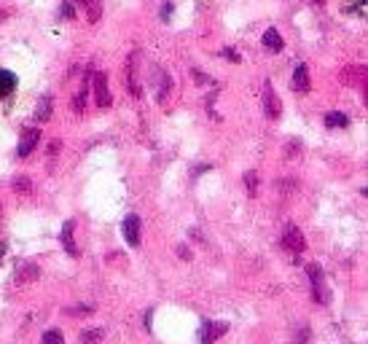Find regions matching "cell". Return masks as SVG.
Returning <instances> with one entry per match:
<instances>
[{
  "mask_svg": "<svg viewBox=\"0 0 368 344\" xmlns=\"http://www.w3.org/2000/svg\"><path fill=\"white\" fill-rule=\"evenodd\" d=\"M307 275H309V283H312V299L317 304H328L331 293H328V288H326V277H323L320 263H309Z\"/></svg>",
  "mask_w": 368,
  "mask_h": 344,
  "instance_id": "obj_1",
  "label": "cell"
},
{
  "mask_svg": "<svg viewBox=\"0 0 368 344\" xmlns=\"http://www.w3.org/2000/svg\"><path fill=\"white\" fill-rule=\"evenodd\" d=\"M92 89H94V102L97 108H110V89H108V76L105 73H94V81H92Z\"/></svg>",
  "mask_w": 368,
  "mask_h": 344,
  "instance_id": "obj_2",
  "label": "cell"
},
{
  "mask_svg": "<svg viewBox=\"0 0 368 344\" xmlns=\"http://www.w3.org/2000/svg\"><path fill=\"white\" fill-rule=\"evenodd\" d=\"M283 247L290 250V253H296V256L307 247V240H304V234H301L299 226H287L285 229V234H283Z\"/></svg>",
  "mask_w": 368,
  "mask_h": 344,
  "instance_id": "obj_3",
  "label": "cell"
},
{
  "mask_svg": "<svg viewBox=\"0 0 368 344\" xmlns=\"http://www.w3.org/2000/svg\"><path fill=\"white\" fill-rule=\"evenodd\" d=\"M41 140V129H35V126H27V129H22V138H19V145H17V154H19L22 159L24 156H30L33 154V148L38 145Z\"/></svg>",
  "mask_w": 368,
  "mask_h": 344,
  "instance_id": "obj_4",
  "label": "cell"
},
{
  "mask_svg": "<svg viewBox=\"0 0 368 344\" xmlns=\"http://www.w3.org/2000/svg\"><path fill=\"white\" fill-rule=\"evenodd\" d=\"M264 113L269 119H280V113H283V102H280L274 86L269 81L264 83Z\"/></svg>",
  "mask_w": 368,
  "mask_h": 344,
  "instance_id": "obj_5",
  "label": "cell"
},
{
  "mask_svg": "<svg viewBox=\"0 0 368 344\" xmlns=\"http://www.w3.org/2000/svg\"><path fill=\"white\" fill-rule=\"evenodd\" d=\"M228 331V323H221V320H207L205 328H202V344H215L221 336Z\"/></svg>",
  "mask_w": 368,
  "mask_h": 344,
  "instance_id": "obj_6",
  "label": "cell"
},
{
  "mask_svg": "<svg viewBox=\"0 0 368 344\" xmlns=\"http://www.w3.org/2000/svg\"><path fill=\"white\" fill-rule=\"evenodd\" d=\"M124 237H126V243L132 247L140 245V218L137 215H126L124 218Z\"/></svg>",
  "mask_w": 368,
  "mask_h": 344,
  "instance_id": "obj_7",
  "label": "cell"
},
{
  "mask_svg": "<svg viewBox=\"0 0 368 344\" xmlns=\"http://www.w3.org/2000/svg\"><path fill=\"white\" fill-rule=\"evenodd\" d=\"M17 89V76L11 70H0V102H6Z\"/></svg>",
  "mask_w": 368,
  "mask_h": 344,
  "instance_id": "obj_8",
  "label": "cell"
},
{
  "mask_svg": "<svg viewBox=\"0 0 368 344\" xmlns=\"http://www.w3.org/2000/svg\"><path fill=\"white\" fill-rule=\"evenodd\" d=\"M78 6L86 11V19L92 22V24L100 22V17H103V0H78Z\"/></svg>",
  "mask_w": 368,
  "mask_h": 344,
  "instance_id": "obj_9",
  "label": "cell"
},
{
  "mask_svg": "<svg viewBox=\"0 0 368 344\" xmlns=\"http://www.w3.org/2000/svg\"><path fill=\"white\" fill-rule=\"evenodd\" d=\"M41 277V269L35 266V263H19V269H17V283H33V280H38Z\"/></svg>",
  "mask_w": 368,
  "mask_h": 344,
  "instance_id": "obj_10",
  "label": "cell"
},
{
  "mask_svg": "<svg viewBox=\"0 0 368 344\" xmlns=\"http://www.w3.org/2000/svg\"><path fill=\"white\" fill-rule=\"evenodd\" d=\"M261 41H264V49H269L271 54H280V51L285 49V43H283V38H280V33H277V30H266Z\"/></svg>",
  "mask_w": 368,
  "mask_h": 344,
  "instance_id": "obj_11",
  "label": "cell"
},
{
  "mask_svg": "<svg viewBox=\"0 0 368 344\" xmlns=\"http://www.w3.org/2000/svg\"><path fill=\"white\" fill-rule=\"evenodd\" d=\"M293 89H296V92H309L307 65H296V70H293Z\"/></svg>",
  "mask_w": 368,
  "mask_h": 344,
  "instance_id": "obj_12",
  "label": "cell"
},
{
  "mask_svg": "<svg viewBox=\"0 0 368 344\" xmlns=\"http://www.w3.org/2000/svg\"><path fill=\"white\" fill-rule=\"evenodd\" d=\"M169 86H172L169 76H167L164 70H156V100L164 102L167 97H169Z\"/></svg>",
  "mask_w": 368,
  "mask_h": 344,
  "instance_id": "obj_13",
  "label": "cell"
},
{
  "mask_svg": "<svg viewBox=\"0 0 368 344\" xmlns=\"http://www.w3.org/2000/svg\"><path fill=\"white\" fill-rule=\"evenodd\" d=\"M342 81L363 86V83H366V67H363V65H358V67H347V70H344V76H342Z\"/></svg>",
  "mask_w": 368,
  "mask_h": 344,
  "instance_id": "obj_14",
  "label": "cell"
},
{
  "mask_svg": "<svg viewBox=\"0 0 368 344\" xmlns=\"http://www.w3.org/2000/svg\"><path fill=\"white\" fill-rule=\"evenodd\" d=\"M126 86H129V92H132L135 97H140V95H143V89H140L137 81H135V54L126 60Z\"/></svg>",
  "mask_w": 368,
  "mask_h": 344,
  "instance_id": "obj_15",
  "label": "cell"
},
{
  "mask_svg": "<svg viewBox=\"0 0 368 344\" xmlns=\"http://www.w3.org/2000/svg\"><path fill=\"white\" fill-rule=\"evenodd\" d=\"M62 245H65V250H67L70 256H78V247L73 243V221H67L62 226Z\"/></svg>",
  "mask_w": 368,
  "mask_h": 344,
  "instance_id": "obj_16",
  "label": "cell"
},
{
  "mask_svg": "<svg viewBox=\"0 0 368 344\" xmlns=\"http://www.w3.org/2000/svg\"><path fill=\"white\" fill-rule=\"evenodd\" d=\"M326 126H336V129H344V126H349V119L344 116V113H339V110H333V113H328L326 116Z\"/></svg>",
  "mask_w": 368,
  "mask_h": 344,
  "instance_id": "obj_17",
  "label": "cell"
},
{
  "mask_svg": "<svg viewBox=\"0 0 368 344\" xmlns=\"http://www.w3.org/2000/svg\"><path fill=\"white\" fill-rule=\"evenodd\" d=\"M11 186H14V191H17V194H22V197H27V194H33V183L27 181L24 175H17V178L11 181Z\"/></svg>",
  "mask_w": 368,
  "mask_h": 344,
  "instance_id": "obj_18",
  "label": "cell"
},
{
  "mask_svg": "<svg viewBox=\"0 0 368 344\" xmlns=\"http://www.w3.org/2000/svg\"><path fill=\"white\" fill-rule=\"evenodd\" d=\"M49 116H51V97H49V95H43L35 119H38V122H49Z\"/></svg>",
  "mask_w": 368,
  "mask_h": 344,
  "instance_id": "obj_19",
  "label": "cell"
},
{
  "mask_svg": "<svg viewBox=\"0 0 368 344\" xmlns=\"http://www.w3.org/2000/svg\"><path fill=\"white\" fill-rule=\"evenodd\" d=\"M86 95H89V86L83 83L81 92L73 97V110H76V113H83V108H86Z\"/></svg>",
  "mask_w": 368,
  "mask_h": 344,
  "instance_id": "obj_20",
  "label": "cell"
},
{
  "mask_svg": "<svg viewBox=\"0 0 368 344\" xmlns=\"http://www.w3.org/2000/svg\"><path fill=\"white\" fill-rule=\"evenodd\" d=\"M103 339V331L100 328H92V331H83V336H81V342L83 344H97Z\"/></svg>",
  "mask_w": 368,
  "mask_h": 344,
  "instance_id": "obj_21",
  "label": "cell"
},
{
  "mask_svg": "<svg viewBox=\"0 0 368 344\" xmlns=\"http://www.w3.org/2000/svg\"><path fill=\"white\" fill-rule=\"evenodd\" d=\"M43 344H65V339H62V331H57V328L46 331V334H43Z\"/></svg>",
  "mask_w": 368,
  "mask_h": 344,
  "instance_id": "obj_22",
  "label": "cell"
},
{
  "mask_svg": "<svg viewBox=\"0 0 368 344\" xmlns=\"http://www.w3.org/2000/svg\"><path fill=\"white\" fill-rule=\"evenodd\" d=\"M245 186H247V191L256 197V194H258V175H256V172H245Z\"/></svg>",
  "mask_w": 368,
  "mask_h": 344,
  "instance_id": "obj_23",
  "label": "cell"
},
{
  "mask_svg": "<svg viewBox=\"0 0 368 344\" xmlns=\"http://www.w3.org/2000/svg\"><path fill=\"white\" fill-rule=\"evenodd\" d=\"M347 8L352 14H360V17H363V14H366V0H349Z\"/></svg>",
  "mask_w": 368,
  "mask_h": 344,
  "instance_id": "obj_24",
  "label": "cell"
},
{
  "mask_svg": "<svg viewBox=\"0 0 368 344\" xmlns=\"http://www.w3.org/2000/svg\"><path fill=\"white\" fill-rule=\"evenodd\" d=\"M194 81H196V83H210V79H207L205 73H199V70H194Z\"/></svg>",
  "mask_w": 368,
  "mask_h": 344,
  "instance_id": "obj_25",
  "label": "cell"
},
{
  "mask_svg": "<svg viewBox=\"0 0 368 344\" xmlns=\"http://www.w3.org/2000/svg\"><path fill=\"white\" fill-rule=\"evenodd\" d=\"M62 17H73V6L70 3H62Z\"/></svg>",
  "mask_w": 368,
  "mask_h": 344,
  "instance_id": "obj_26",
  "label": "cell"
},
{
  "mask_svg": "<svg viewBox=\"0 0 368 344\" xmlns=\"http://www.w3.org/2000/svg\"><path fill=\"white\" fill-rule=\"evenodd\" d=\"M178 256H181V259H185V261H188V259H191V250H188V247H183V245H181V247H178Z\"/></svg>",
  "mask_w": 368,
  "mask_h": 344,
  "instance_id": "obj_27",
  "label": "cell"
},
{
  "mask_svg": "<svg viewBox=\"0 0 368 344\" xmlns=\"http://www.w3.org/2000/svg\"><path fill=\"white\" fill-rule=\"evenodd\" d=\"M224 57H228V60H231V62H240V57H237V51H234V49H226Z\"/></svg>",
  "mask_w": 368,
  "mask_h": 344,
  "instance_id": "obj_28",
  "label": "cell"
},
{
  "mask_svg": "<svg viewBox=\"0 0 368 344\" xmlns=\"http://www.w3.org/2000/svg\"><path fill=\"white\" fill-rule=\"evenodd\" d=\"M307 339H309V331H307V328H304V331L299 334V344H307Z\"/></svg>",
  "mask_w": 368,
  "mask_h": 344,
  "instance_id": "obj_29",
  "label": "cell"
},
{
  "mask_svg": "<svg viewBox=\"0 0 368 344\" xmlns=\"http://www.w3.org/2000/svg\"><path fill=\"white\" fill-rule=\"evenodd\" d=\"M169 11H172V6H169V3H164V14H162V17H164V22L169 19Z\"/></svg>",
  "mask_w": 368,
  "mask_h": 344,
  "instance_id": "obj_30",
  "label": "cell"
},
{
  "mask_svg": "<svg viewBox=\"0 0 368 344\" xmlns=\"http://www.w3.org/2000/svg\"><path fill=\"white\" fill-rule=\"evenodd\" d=\"M3 256H6V245L0 243V261H3Z\"/></svg>",
  "mask_w": 368,
  "mask_h": 344,
  "instance_id": "obj_31",
  "label": "cell"
},
{
  "mask_svg": "<svg viewBox=\"0 0 368 344\" xmlns=\"http://www.w3.org/2000/svg\"><path fill=\"white\" fill-rule=\"evenodd\" d=\"M312 3H315V6H323V3H326V0H312Z\"/></svg>",
  "mask_w": 368,
  "mask_h": 344,
  "instance_id": "obj_32",
  "label": "cell"
},
{
  "mask_svg": "<svg viewBox=\"0 0 368 344\" xmlns=\"http://www.w3.org/2000/svg\"><path fill=\"white\" fill-rule=\"evenodd\" d=\"M0 19H6V11H3V8H0Z\"/></svg>",
  "mask_w": 368,
  "mask_h": 344,
  "instance_id": "obj_33",
  "label": "cell"
},
{
  "mask_svg": "<svg viewBox=\"0 0 368 344\" xmlns=\"http://www.w3.org/2000/svg\"><path fill=\"white\" fill-rule=\"evenodd\" d=\"M0 213H3V207H0Z\"/></svg>",
  "mask_w": 368,
  "mask_h": 344,
  "instance_id": "obj_34",
  "label": "cell"
}]
</instances>
